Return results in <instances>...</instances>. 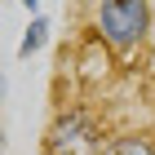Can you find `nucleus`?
I'll return each mask as SVG.
<instances>
[{
    "instance_id": "obj_1",
    "label": "nucleus",
    "mask_w": 155,
    "mask_h": 155,
    "mask_svg": "<svg viewBox=\"0 0 155 155\" xmlns=\"http://www.w3.org/2000/svg\"><path fill=\"white\" fill-rule=\"evenodd\" d=\"M151 13L155 9L146 0H102L93 9V36L111 53H133L151 31Z\"/></svg>"
},
{
    "instance_id": "obj_2",
    "label": "nucleus",
    "mask_w": 155,
    "mask_h": 155,
    "mask_svg": "<svg viewBox=\"0 0 155 155\" xmlns=\"http://www.w3.org/2000/svg\"><path fill=\"white\" fill-rule=\"evenodd\" d=\"M107 133L89 107H62L45 129V155H102Z\"/></svg>"
},
{
    "instance_id": "obj_3",
    "label": "nucleus",
    "mask_w": 155,
    "mask_h": 155,
    "mask_svg": "<svg viewBox=\"0 0 155 155\" xmlns=\"http://www.w3.org/2000/svg\"><path fill=\"white\" fill-rule=\"evenodd\" d=\"M102 155H155V137L151 133H137V129L111 133L107 146H102Z\"/></svg>"
},
{
    "instance_id": "obj_4",
    "label": "nucleus",
    "mask_w": 155,
    "mask_h": 155,
    "mask_svg": "<svg viewBox=\"0 0 155 155\" xmlns=\"http://www.w3.org/2000/svg\"><path fill=\"white\" fill-rule=\"evenodd\" d=\"M45 40H49V22H45V13H40V18H31V22H27L22 45H18V58H31V53H40V49H45Z\"/></svg>"
}]
</instances>
